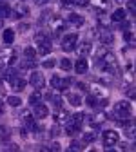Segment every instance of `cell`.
I'll list each match as a JSON object with an SVG mask.
<instances>
[{"instance_id": "1", "label": "cell", "mask_w": 136, "mask_h": 152, "mask_svg": "<svg viewBox=\"0 0 136 152\" xmlns=\"http://www.w3.org/2000/svg\"><path fill=\"white\" fill-rule=\"evenodd\" d=\"M131 114H132V110H131L129 102H118V103L114 105V118L125 121V120L131 118Z\"/></svg>"}, {"instance_id": "21", "label": "cell", "mask_w": 136, "mask_h": 152, "mask_svg": "<svg viewBox=\"0 0 136 152\" xmlns=\"http://www.w3.org/2000/svg\"><path fill=\"white\" fill-rule=\"evenodd\" d=\"M40 100H42L40 92H33L31 96H29V103H33V105H38V103H40Z\"/></svg>"}, {"instance_id": "10", "label": "cell", "mask_w": 136, "mask_h": 152, "mask_svg": "<svg viewBox=\"0 0 136 152\" xmlns=\"http://www.w3.org/2000/svg\"><path fill=\"white\" fill-rule=\"evenodd\" d=\"M125 16H127L125 9H116V11L111 15V20H112V22H118V24H120V22H124V20H125Z\"/></svg>"}, {"instance_id": "26", "label": "cell", "mask_w": 136, "mask_h": 152, "mask_svg": "<svg viewBox=\"0 0 136 152\" xmlns=\"http://www.w3.org/2000/svg\"><path fill=\"white\" fill-rule=\"evenodd\" d=\"M36 65H38L36 60H24L22 62V67H26V69H35Z\"/></svg>"}, {"instance_id": "15", "label": "cell", "mask_w": 136, "mask_h": 152, "mask_svg": "<svg viewBox=\"0 0 136 152\" xmlns=\"http://www.w3.org/2000/svg\"><path fill=\"white\" fill-rule=\"evenodd\" d=\"M36 49L35 47H26L24 49V60H36Z\"/></svg>"}, {"instance_id": "42", "label": "cell", "mask_w": 136, "mask_h": 152, "mask_svg": "<svg viewBox=\"0 0 136 152\" xmlns=\"http://www.w3.org/2000/svg\"><path fill=\"white\" fill-rule=\"evenodd\" d=\"M49 134H51V136H58V130H56V127H54V130L51 129V132H49Z\"/></svg>"}, {"instance_id": "40", "label": "cell", "mask_w": 136, "mask_h": 152, "mask_svg": "<svg viewBox=\"0 0 136 152\" xmlns=\"http://www.w3.org/2000/svg\"><path fill=\"white\" fill-rule=\"evenodd\" d=\"M35 2H36L38 6H46V4L49 2V0H35Z\"/></svg>"}, {"instance_id": "32", "label": "cell", "mask_w": 136, "mask_h": 152, "mask_svg": "<svg viewBox=\"0 0 136 152\" xmlns=\"http://www.w3.org/2000/svg\"><path fill=\"white\" fill-rule=\"evenodd\" d=\"M6 145H7V152H20V147H18L16 143H11V141H9V143H6Z\"/></svg>"}, {"instance_id": "6", "label": "cell", "mask_w": 136, "mask_h": 152, "mask_svg": "<svg viewBox=\"0 0 136 152\" xmlns=\"http://www.w3.org/2000/svg\"><path fill=\"white\" fill-rule=\"evenodd\" d=\"M44 83H46V80H44V74L35 71V72L31 74V78H29V85H33L35 89H42V87H44Z\"/></svg>"}, {"instance_id": "34", "label": "cell", "mask_w": 136, "mask_h": 152, "mask_svg": "<svg viewBox=\"0 0 136 152\" xmlns=\"http://www.w3.org/2000/svg\"><path fill=\"white\" fill-rule=\"evenodd\" d=\"M49 152H60V145H58L56 141H53L51 145H49V148H47Z\"/></svg>"}, {"instance_id": "29", "label": "cell", "mask_w": 136, "mask_h": 152, "mask_svg": "<svg viewBox=\"0 0 136 152\" xmlns=\"http://www.w3.org/2000/svg\"><path fill=\"white\" fill-rule=\"evenodd\" d=\"M96 103H98V98H96L94 94H89L87 96V105L89 107H96Z\"/></svg>"}, {"instance_id": "35", "label": "cell", "mask_w": 136, "mask_h": 152, "mask_svg": "<svg viewBox=\"0 0 136 152\" xmlns=\"http://www.w3.org/2000/svg\"><path fill=\"white\" fill-rule=\"evenodd\" d=\"M49 98H51V102H53L56 107H62V98H60V96H49Z\"/></svg>"}, {"instance_id": "47", "label": "cell", "mask_w": 136, "mask_h": 152, "mask_svg": "<svg viewBox=\"0 0 136 152\" xmlns=\"http://www.w3.org/2000/svg\"><path fill=\"white\" fill-rule=\"evenodd\" d=\"M89 152H96V150H89Z\"/></svg>"}, {"instance_id": "5", "label": "cell", "mask_w": 136, "mask_h": 152, "mask_svg": "<svg viewBox=\"0 0 136 152\" xmlns=\"http://www.w3.org/2000/svg\"><path fill=\"white\" fill-rule=\"evenodd\" d=\"M69 83H71L69 78H60V76H53V78H51V85L56 91H65L69 87Z\"/></svg>"}, {"instance_id": "8", "label": "cell", "mask_w": 136, "mask_h": 152, "mask_svg": "<svg viewBox=\"0 0 136 152\" xmlns=\"http://www.w3.org/2000/svg\"><path fill=\"white\" fill-rule=\"evenodd\" d=\"M47 114H49V109L44 105V103H38V105H35V116L36 118H47Z\"/></svg>"}, {"instance_id": "37", "label": "cell", "mask_w": 136, "mask_h": 152, "mask_svg": "<svg viewBox=\"0 0 136 152\" xmlns=\"http://www.w3.org/2000/svg\"><path fill=\"white\" fill-rule=\"evenodd\" d=\"M71 2H73L74 6H87L89 0H71Z\"/></svg>"}, {"instance_id": "39", "label": "cell", "mask_w": 136, "mask_h": 152, "mask_svg": "<svg viewBox=\"0 0 136 152\" xmlns=\"http://www.w3.org/2000/svg\"><path fill=\"white\" fill-rule=\"evenodd\" d=\"M127 96H129L131 100H134V89H132V87H131V89L127 91Z\"/></svg>"}, {"instance_id": "22", "label": "cell", "mask_w": 136, "mask_h": 152, "mask_svg": "<svg viewBox=\"0 0 136 152\" xmlns=\"http://www.w3.org/2000/svg\"><path fill=\"white\" fill-rule=\"evenodd\" d=\"M78 132H80L78 125H67V136H76Z\"/></svg>"}, {"instance_id": "36", "label": "cell", "mask_w": 136, "mask_h": 152, "mask_svg": "<svg viewBox=\"0 0 136 152\" xmlns=\"http://www.w3.org/2000/svg\"><path fill=\"white\" fill-rule=\"evenodd\" d=\"M22 118H24V121H26V123L33 120V118H31V112H29V110H24V112H22Z\"/></svg>"}, {"instance_id": "20", "label": "cell", "mask_w": 136, "mask_h": 152, "mask_svg": "<svg viewBox=\"0 0 136 152\" xmlns=\"http://www.w3.org/2000/svg\"><path fill=\"white\" fill-rule=\"evenodd\" d=\"M60 67H62V71H71V69H73V62H71L69 58H64V60L60 62Z\"/></svg>"}, {"instance_id": "48", "label": "cell", "mask_w": 136, "mask_h": 152, "mask_svg": "<svg viewBox=\"0 0 136 152\" xmlns=\"http://www.w3.org/2000/svg\"><path fill=\"white\" fill-rule=\"evenodd\" d=\"M22 2H26V0H22Z\"/></svg>"}, {"instance_id": "23", "label": "cell", "mask_w": 136, "mask_h": 152, "mask_svg": "<svg viewBox=\"0 0 136 152\" xmlns=\"http://www.w3.org/2000/svg\"><path fill=\"white\" fill-rule=\"evenodd\" d=\"M7 103L11 105V107H20V103H22V100L18 98V96H9L7 98Z\"/></svg>"}, {"instance_id": "16", "label": "cell", "mask_w": 136, "mask_h": 152, "mask_svg": "<svg viewBox=\"0 0 136 152\" xmlns=\"http://www.w3.org/2000/svg\"><path fill=\"white\" fill-rule=\"evenodd\" d=\"M2 38H4V42H6L7 45H11L13 40H15V31H13V29H6L4 34H2Z\"/></svg>"}, {"instance_id": "9", "label": "cell", "mask_w": 136, "mask_h": 152, "mask_svg": "<svg viewBox=\"0 0 136 152\" xmlns=\"http://www.w3.org/2000/svg\"><path fill=\"white\" fill-rule=\"evenodd\" d=\"M87 60L85 58H78L76 60V64H74V71L78 72V74H84V72H87Z\"/></svg>"}, {"instance_id": "25", "label": "cell", "mask_w": 136, "mask_h": 152, "mask_svg": "<svg viewBox=\"0 0 136 152\" xmlns=\"http://www.w3.org/2000/svg\"><path fill=\"white\" fill-rule=\"evenodd\" d=\"M125 136H127L129 140H134V138H136V130H134L132 125H129V127L125 129Z\"/></svg>"}, {"instance_id": "38", "label": "cell", "mask_w": 136, "mask_h": 152, "mask_svg": "<svg viewBox=\"0 0 136 152\" xmlns=\"http://www.w3.org/2000/svg\"><path fill=\"white\" fill-rule=\"evenodd\" d=\"M18 29L24 33V31H27V29H29V24H20V26H18Z\"/></svg>"}, {"instance_id": "31", "label": "cell", "mask_w": 136, "mask_h": 152, "mask_svg": "<svg viewBox=\"0 0 136 152\" xmlns=\"http://www.w3.org/2000/svg\"><path fill=\"white\" fill-rule=\"evenodd\" d=\"M94 140V134H91V132H85V134H82V143H91Z\"/></svg>"}, {"instance_id": "18", "label": "cell", "mask_w": 136, "mask_h": 152, "mask_svg": "<svg viewBox=\"0 0 136 152\" xmlns=\"http://www.w3.org/2000/svg\"><path fill=\"white\" fill-rule=\"evenodd\" d=\"M9 134H11V132L6 127H0V141H2V143H6L9 140Z\"/></svg>"}, {"instance_id": "7", "label": "cell", "mask_w": 136, "mask_h": 152, "mask_svg": "<svg viewBox=\"0 0 136 152\" xmlns=\"http://www.w3.org/2000/svg\"><path fill=\"white\" fill-rule=\"evenodd\" d=\"M93 51V44L91 42H82L78 45V54H80V58H85V56H89Z\"/></svg>"}, {"instance_id": "43", "label": "cell", "mask_w": 136, "mask_h": 152, "mask_svg": "<svg viewBox=\"0 0 136 152\" xmlns=\"http://www.w3.org/2000/svg\"><path fill=\"white\" fill-rule=\"evenodd\" d=\"M36 152H49L46 147H40V148H36Z\"/></svg>"}, {"instance_id": "24", "label": "cell", "mask_w": 136, "mask_h": 152, "mask_svg": "<svg viewBox=\"0 0 136 152\" xmlns=\"http://www.w3.org/2000/svg\"><path fill=\"white\" fill-rule=\"evenodd\" d=\"M35 42H36V44H44V42H49V38H47L44 33H36V34H35Z\"/></svg>"}, {"instance_id": "11", "label": "cell", "mask_w": 136, "mask_h": 152, "mask_svg": "<svg viewBox=\"0 0 136 152\" xmlns=\"http://www.w3.org/2000/svg\"><path fill=\"white\" fill-rule=\"evenodd\" d=\"M100 42H102L104 45H112V42H114V36L111 34V31H104V33L100 34Z\"/></svg>"}, {"instance_id": "14", "label": "cell", "mask_w": 136, "mask_h": 152, "mask_svg": "<svg viewBox=\"0 0 136 152\" xmlns=\"http://www.w3.org/2000/svg\"><path fill=\"white\" fill-rule=\"evenodd\" d=\"M51 53V42H44V44H38V51L36 54H40V56H46Z\"/></svg>"}, {"instance_id": "45", "label": "cell", "mask_w": 136, "mask_h": 152, "mask_svg": "<svg viewBox=\"0 0 136 152\" xmlns=\"http://www.w3.org/2000/svg\"><path fill=\"white\" fill-rule=\"evenodd\" d=\"M2 110H4V107H2V105H0V112H2Z\"/></svg>"}, {"instance_id": "33", "label": "cell", "mask_w": 136, "mask_h": 152, "mask_svg": "<svg viewBox=\"0 0 136 152\" xmlns=\"http://www.w3.org/2000/svg\"><path fill=\"white\" fill-rule=\"evenodd\" d=\"M124 38H125V42H129V44L134 42V34H132L131 31H125V33H124Z\"/></svg>"}, {"instance_id": "13", "label": "cell", "mask_w": 136, "mask_h": 152, "mask_svg": "<svg viewBox=\"0 0 136 152\" xmlns=\"http://www.w3.org/2000/svg\"><path fill=\"white\" fill-rule=\"evenodd\" d=\"M67 20H69L73 26H78V27H80V26L84 24V16H82V15H78V13H71Z\"/></svg>"}, {"instance_id": "30", "label": "cell", "mask_w": 136, "mask_h": 152, "mask_svg": "<svg viewBox=\"0 0 136 152\" xmlns=\"http://www.w3.org/2000/svg\"><path fill=\"white\" fill-rule=\"evenodd\" d=\"M54 65H56L54 58H49V60H44V62H42V67H46V69H53Z\"/></svg>"}, {"instance_id": "27", "label": "cell", "mask_w": 136, "mask_h": 152, "mask_svg": "<svg viewBox=\"0 0 136 152\" xmlns=\"http://www.w3.org/2000/svg\"><path fill=\"white\" fill-rule=\"evenodd\" d=\"M27 129H29V130H33V132H40V129H42V127H40V125H36V121H35V120H31V121H27Z\"/></svg>"}, {"instance_id": "4", "label": "cell", "mask_w": 136, "mask_h": 152, "mask_svg": "<svg viewBox=\"0 0 136 152\" xmlns=\"http://www.w3.org/2000/svg\"><path fill=\"white\" fill-rule=\"evenodd\" d=\"M118 140H120V136H118V132H116V130H105L104 132V143H105V147H114L116 143H118Z\"/></svg>"}, {"instance_id": "28", "label": "cell", "mask_w": 136, "mask_h": 152, "mask_svg": "<svg viewBox=\"0 0 136 152\" xmlns=\"http://www.w3.org/2000/svg\"><path fill=\"white\" fill-rule=\"evenodd\" d=\"M125 13H136V2H134V0H127V11Z\"/></svg>"}, {"instance_id": "46", "label": "cell", "mask_w": 136, "mask_h": 152, "mask_svg": "<svg viewBox=\"0 0 136 152\" xmlns=\"http://www.w3.org/2000/svg\"><path fill=\"white\" fill-rule=\"evenodd\" d=\"M0 27H2V18H0Z\"/></svg>"}, {"instance_id": "19", "label": "cell", "mask_w": 136, "mask_h": 152, "mask_svg": "<svg viewBox=\"0 0 136 152\" xmlns=\"http://www.w3.org/2000/svg\"><path fill=\"white\" fill-rule=\"evenodd\" d=\"M9 13H11V7H9V4H0V18L9 16Z\"/></svg>"}, {"instance_id": "3", "label": "cell", "mask_w": 136, "mask_h": 152, "mask_svg": "<svg viewBox=\"0 0 136 152\" xmlns=\"http://www.w3.org/2000/svg\"><path fill=\"white\" fill-rule=\"evenodd\" d=\"M76 40H78V36H76L74 33L65 34L64 40H62V49H64V51H73V49L76 47Z\"/></svg>"}, {"instance_id": "2", "label": "cell", "mask_w": 136, "mask_h": 152, "mask_svg": "<svg viewBox=\"0 0 136 152\" xmlns=\"http://www.w3.org/2000/svg\"><path fill=\"white\" fill-rule=\"evenodd\" d=\"M9 85H11V89H13V91L20 92V91H24V87H26V80H24L22 76L16 72L15 76H11V78H9Z\"/></svg>"}, {"instance_id": "41", "label": "cell", "mask_w": 136, "mask_h": 152, "mask_svg": "<svg viewBox=\"0 0 136 152\" xmlns=\"http://www.w3.org/2000/svg\"><path fill=\"white\" fill-rule=\"evenodd\" d=\"M78 87H80L82 91H87V83H78Z\"/></svg>"}, {"instance_id": "12", "label": "cell", "mask_w": 136, "mask_h": 152, "mask_svg": "<svg viewBox=\"0 0 136 152\" xmlns=\"http://www.w3.org/2000/svg\"><path fill=\"white\" fill-rule=\"evenodd\" d=\"M26 15H29V9H27V6H24V4L16 6L15 11H13V16H15V18H20V16H26Z\"/></svg>"}, {"instance_id": "17", "label": "cell", "mask_w": 136, "mask_h": 152, "mask_svg": "<svg viewBox=\"0 0 136 152\" xmlns=\"http://www.w3.org/2000/svg\"><path fill=\"white\" fill-rule=\"evenodd\" d=\"M67 98H69V103H71L73 107H80V105H82V98L78 96V94H69Z\"/></svg>"}, {"instance_id": "44", "label": "cell", "mask_w": 136, "mask_h": 152, "mask_svg": "<svg viewBox=\"0 0 136 152\" xmlns=\"http://www.w3.org/2000/svg\"><path fill=\"white\" fill-rule=\"evenodd\" d=\"M105 152H118V150H114L112 147H105Z\"/></svg>"}]
</instances>
